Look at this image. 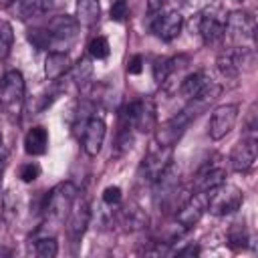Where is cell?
<instances>
[{
    "label": "cell",
    "mask_w": 258,
    "mask_h": 258,
    "mask_svg": "<svg viewBox=\"0 0 258 258\" xmlns=\"http://www.w3.org/2000/svg\"><path fill=\"white\" fill-rule=\"evenodd\" d=\"M204 101H189V105L185 109H181L179 113H175L173 117H169L167 121H163L161 125H155V143L161 147H173L181 135L185 133L187 125L200 115V109L204 107Z\"/></svg>",
    "instance_id": "obj_1"
},
{
    "label": "cell",
    "mask_w": 258,
    "mask_h": 258,
    "mask_svg": "<svg viewBox=\"0 0 258 258\" xmlns=\"http://www.w3.org/2000/svg\"><path fill=\"white\" fill-rule=\"evenodd\" d=\"M24 91H26V85H24V77L20 71L12 69L2 75V79H0V109L10 121H16L22 113Z\"/></svg>",
    "instance_id": "obj_2"
},
{
    "label": "cell",
    "mask_w": 258,
    "mask_h": 258,
    "mask_svg": "<svg viewBox=\"0 0 258 258\" xmlns=\"http://www.w3.org/2000/svg\"><path fill=\"white\" fill-rule=\"evenodd\" d=\"M77 194H79V189H77V185L73 181H60L58 185H54L46 194L44 206H42L46 222L60 224L69 216V212H71V208H73V204L77 200Z\"/></svg>",
    "instance_id": "obj_3"
},
{
    "label": "cell",
    "mask_w": 258,
    "mask_h": 258,
    "mask_svg": "<svg viewBox=\"0 0 258 258\" xmlns=\"http://www.w3.org/2000/svg\"><path fill=\"white\" fill-rule=\"evenodd\" d=\"M242 204H244L242 189L226 181L206 194V210H210V214L214 216H230L238 212Z\"/></svg>",
    "instance_id": "obj_4"
},
{
    "label": "cell",
    "mask_w": 258,
    "mask_h": 258,
    "mask_svg": "<svg viewBox=\"0 0 258 258\" xmlns=\"http://www.w3.org/2000/svg\"><path fill=\"white\" fill-rule=\"evenodd\" d=\"M226 20H228L226 8L220 2L210 4L202 12H198V32L196 34H200L206 44H216L218 40L224 38Z\"/></svg>",
    "instance_id": "obj_5"
},
{
    "label": "cell",
    "mask_w": 258,
    "mask_h": 258,
    "mask_svg": "<svg viewBox=\"0 0 258 258\" xmlns=\"http://www.w3.org/2000/svg\"><path fill=\"white\" fill-rule=\"evenodd\" d=\"M121 115L133 125V129L141 133H151L157 125V107L151 97H143L127 103L121 109Z\"/></svg>",
    "instance_id": "obj_6"
},
{
    "label": "cell",
    "mask_w": 258,
    "mask_h": 258,
    "mask_svg": "<svg viewBox=\"0 0 258 258\" xmlns=\"http://www.w3.org/2000/svg\"><path fill=\"white\" fill-rule=\"evenodd\" d=\"M44 28L48 30L50 36V50H67L77 38L79 22L69 14H58L52 16Z\"/></svg>",
    "instance_id": "obj_7"
},
{
    "label": "cell",
    "mask_w": 258,
    "mask_h": 258,
    "mask_svg": "<svg viewBox=\"0 0 258 258\" xmlns=\"http://www.w3.org/2000/svg\"><path fill=\"white\" fill-rule=\"evenodd\" d=\"M254 30H256L254 16L244 10H236V12L228 14L224 36L230 38L232 46H244L246 40H254Z\"/></svg>",
    "instance_id": "obj_8"
},
{
    "label": "cell",
    "mask_w": 258,
    "mask_h": 258,
    "mask_svg": "<svg viewBox=\"0 0 258 258\" xmlns=\"http://www.w3.org/2000/svg\"><path fill=\"white\" fill-rule=\"evenodd\" d=\"M250 62H252V52L248 46H230L224 52H220L216 58V67L220 75L226 79H236L242 73L244 64Z\"/></svg>",
    "instance_id": "obj_9"
},
{
    "label": "cell",
    "mask_w": 258,
    "mask_h": 258,
    "mask_svg": "<svg viewBox=\"0 0 258 258\" xmlns=\"http://www.w3.org/2000/svg\"><path fill=\"white\" fill-rule=\"evenodd\" d=\"M171 149L173 147H161L157 143H151V147L147 149L141 165H139V175L143 179H149V181H155L157 175L173 161L171 157Z\"/></svg>",
    "instance_id": "obj_10"
},
{
    "label": "cell",
    "mask_w": 258,
    "mask_h": 258,
    "mask_svg": "<svg viewBox=\"0 0 258 258\" xmlns=\"http://www.w3.org/2000/svg\"><path fill=\"white\" fill-rule=\"evenodd\" d=\"M206 212V194H198L194 191L175 212V226L181 232H187L191 228H196V224L202 220Z\"/></svg>",
    "instance_id": "obj_11"
},
{
    "label": "cell",
    "mask_w": 258,
    "mask_h": 258,
    "mask_svg": "<svg viewBox=\"0 0 258 258\" xmlns=\"http://www.w3.org/2000/svg\"><path fill=\"white\" fill-rule=\"evenodd\" d=\"M238 111H240V107L234 105V103L216 107V109L212 111V117H210V123H208V133H210V137L216 139V141L222 139V137H226V135L234 129V125H236V121H238Z\"/></svg>",
    "instance_id": "obj_12"
},
{
    "label": "cell",
    "mask_w": 258,
    "mask_h": 258,
    "mask_svg": "<svg viewBox=\"0 0 258 258\" xmlns=\"http://www.w3.org/2000/svg\"><path fill=\"white\" fill-rule=\"evenodd\" d=\"M224 181H226V167H224V163L220 161V157H216V161H210V159H208V161L198 169L191 187H194V191H198V194H208V191H212L214 187H218V185L224 183Z\"/></svg>",
    "instance_id": "obj_13"
},
{
    "label": "cell",
    "mask_w": 258,
    "mask_h": 258,
    "mask_svg": "<svg viewBox=\"0 0 258 258\" xmlns=\"http://www.w3.org/2000/svg\"><path fill=\"white\" fill-rule=\"evenodd\" d=\"M105 133H107V125H105L103 115L93 113L85 121V125H83V137H81V145H83V149H85V153L89 157H95L101 151L103 141H105Z\"/></svg>",
    "instance_id": "obj_14"
},
{
    "label": "cell",
    "mask_w": 258,
    "mask_h": 258,
    "mask_svg": "<svg viewBox=\"0 0 258 258\" xmlns=\"http://www.w3.org/2000/svg\"><path fill=\"white\" fill-rule=\"evenodd\" d=\"M256 143H258L256 137L246 135L234 145V149L230 153V165H232L234 171H238V173L252 171V167L256 163V157H258V145Z\"/></svg>",
    "instance_id": "obj_15"
},
{
    "label": "cell",
    "mask_w": 258,
    "mask_h": 258,
    "mask_svg": "<svg viewBox=\"0 0 258 258\" xmlns=\"http://www.w3.org/2000/svg\"><path fill=\"white\" fill-rule=\"evenodd\" d=\"M181 26H183V16H181L177 10L159 12V14H155V16L151 18V22H149L151 32H153L157 38L165 40V42L173 40V38L181 32Z\"/></svg>",
    "instance_id": "obj_16"
},
{
    "label": "cell",
    "mask_w": 258,
    "mask_h": 258,
    "mask_svg": "<svg viewBox=\"0 0 258 258\" xmlns=\"http://www.w3.org/2000/svg\"><path fill=\"white\" fill-rule=\"evenodd\" d=\"M91 222V208L85 200L73 204L69 216H67V234L71 238V242H81V238L87 232V226Z\"/></svg>",
    "instance_id": "obj_17"
},
{
    "label": "cell",
    "mask_w": 258,
    "mask_h": 258,
    "mask_svg": "<svg viewBox=\"0 0 258 258\" xmlns=\"http://www.w3.org/2000/svg\"><path fill=\"white\" fill-rule=\"evenodd\" d=\"M71 69V56L67 50H50L44 60V75L48 81H60Z\"/></svg>",
    "instance_id": "obj_18"
},
{
    "label": "cell",
    "mask_w": 258,
    "mask_h": 258,
    "mask_svg": "<svg viewBox=\"0 0 258 258\" xmlns=\"http://www.w3.org/2000/svg\"><path fill=\"white\" fill-rule=\"evenodd\" d=\"M48 149V131L42 125H34L32 129H28V133L24 135V151L32 157L36 155H44Z\"/></svg>",
    "instance_id": "obj_19"
},
{
    "label": "cell",
    "mask_w": 258,
    "mask_h": 258,
    "mask_svg": "<svg viewBox=\"0 0 258 258\" xmlns=\"http://www.w3.org/2000/svg\"><path fill=\"white\" fill-rule=\"evenodd\" d=\"M69 79L73 85H77L79 89H85L89 83H91V77H93V58L87 54V56H81L75 64H71L69 69Z\"/></svg>",
    "instance_id": "obj_20"
},
{
    "label": "cell",
    "mask_w": 258,
    "mask_h": 258,
    "mask_svg": "<svg viewBox=\"0 0 258 258\" xmlns=\"http://www.w3.org/2000/svg\"><path fill=\"white\" fill-rule=\"evenodd\" d=\"M101 18L99 0H77V22L83 26H95Z\"/></svg>",
    "instance_id": "obj_21"
},
{
    "label": "cell",
    "mask_w": 258,
    "mask_h": 258,
    "mask_svg": "<svg viewBox=\"0 0 258 258\" xmlns=\"http://www.w3.org/2000/svg\"><path fill=\"white\" fill-rule=\"evenodd\" d=\"M121 222L127 230H141L147 224V216L139 206H127L121 212Z\"/></svg>",
    "instance_id": "obj_22"
},
{
    "label": "cell",
    "mask_w": 258,
    "mask_h": 258,
    "mask_svg": "<svg viewBox=\"0 0 258 258\" xmlns=\"http://www.w3.org/2000/svg\"><path fill=\"white\" fill-rule=\"evenodd\" d=\"M228 246L230 248H234V250H242V248H246L248 246V242H250V236H248V230H246V226L244 224H232L230 226V230H228Z\"/></svg>",
    "instance_id": "obj_23"
},
{
    "label": "cell",
    "mask_w": 258,
    "mask_h": 258,
    "mask_svg": "<svg viewBox=\"0 0 258 258\" xmlns=\"http://www.w3.org/2000/svg\"><path fill=\"white\" fill-rule=\"evenodd\" d=\"M14 44V28L8 20H0V60H6L10 56Z\"/></svg>",
    "instance_id": "obj_24"
},
{
    "label": "cell",
    "mask_w": 258,
    "mask_h": 258,
    "mask_svg": "<svg viewBox=\"0 0 258 258\" xmlns=\"http://www.w3.org/2000/svg\"><path fill=\"white\" fill-rule=\"evenodd\" d=\"M54 6L52 0H20V10L24 16H40L50 12Z\"/></svg>",
    "instance_id": "obj_25"
},
{
    "label": "cell",
    "mask_w": 258,
    "mask_h": 258,
    "mask_svg": "<svg viewBox=\"0 0 258 258\" xmlns=\"http://www.w3.org/2000/svg\"><path fill=\"white\" fill-rule=\"evenodd\" d=\"M2 218L8 224H14L18 220V196L10 189L2 198Z\"/></svg>",
    "instance_id": "obj_26"
},
{
    "label": "cell",
    "mask_w": 258,
    "mask_h": 258,
    "mask_svg": "<svg viewBox=\"0 0 258 258\" xmlns=\"http://www.w3.org/2000/svg\"><path fill=\"white\" fill-rule=\"evenodd\" d=\"M34 254L40 258H54L58 254V244L54 236H42L34 242Z\"/></svg>",
    "instance_id": "obj_27"
},
{
    "label": "cell",
    "mask_w": 258,
    "mask_h": 258,
    "mask_svg": "<svg viewBox=\"0 0 258 258\" xmlns=\"http://www.w3.org/2000/svg\"><path fill=\"white\" fill-rule=\"evenodd\" d=\"M87 52H89V56H91V58H97V60L107 58V56H109V52H111L109 40H107L105 36H95V38L89 42Z\"/></svg>",
    "instance_id": "obj_28"
},
{
    "label": "cell",
    "mask_w": 258,
    "mask_h": 258,
    "mask_svg": "<svg viewBox=\"0 0 258 258\" xmlns=\"http://www.w3.org/2000/svg\"><path fill=\"white\" fill-rule=\"evenodd\" d=\"M28 40L36 48H44V50L50 48V36H48L46 28H32V30H28Z\"/></svg>",
    "instance_id": "obj_29"
},
{
    "label": "cell",
    "mask_w": 258,
    "mask_h": 258,
    "mask_svg": "<svg viewBox=\"0 0 258 258\" xmlns=\"http://www.w3.org/2000/svg\"><path fill=\"white\" fill-rule=\"evenodd\" d=\"M18 175H20V179H22L24 183H32V181H36L38 175H40V165H38L36 161H28V163L20 165Z\"/></svg>",
    "instance_id": "obj_30"
},
{
    "label": "cell",
    "mask_w": 258,
    "mask_h": 258,
    "mask_svg": "<svg viewBox=\"0 0 258 258\" xmlns=\"http://www.w3.org/2000/svg\"><path fill=\"white\" fill-rule=\"evenodd\" d=\"M101 198H103V204H107V206H119L121 200H123V191H121L119 185H109V187L103 189Z\"/></svg>",
    "instance_id": "obj_31"
},
{
    "label": "cell",
    "mask_w": 258,
    "mask_h": 258,
    "mask_svg": "<svg viewBox=\"0 0 258 258\" xmlns=\"http://www.w3.org/2000/svg\"><path fill=\"white\" fill-rule=\"evenodd\" d=\"M111 20L115 22H123L127 16H129V6H127V0H113L111 4Z\"/></svg>",
    "instance_id": "obj_32"
},
{
    "label": "cell",
    "mask_w": 258,
    "mask_h": 258,
    "mask_svg": "<svg viewBox=\"0 0 258 258\" xmlns=\"http://www.w3.org/2000/svg\"><path fill=\"white\" fill-rule=\"evenodd\" d=\"M143 71V56L141 54H133L127 60V73L129 75H139Z\"/></svg>",
    "instance_id": "obj_33"
},
{
    "label": "cell",
    "mask_w": 258,
    "mask_h": 258,
    "mask_svg": "<svg viewBox=\"0 0 258 258\" xmlns=\"http://www.w3.org/2000/svg\"><path fill=\"white\" fill-rule=\"evenodd\" d=\"M169 4V0H147V12L149 14H159L163 8Z\"/></svg>",
    "instance_id": "obj_34"
},
{
    "label": "cell",
    "mask_w": 258,
    "mask_h": 258,
    "mask_svg": "<svg viewBox=\"0 0 258 258\" xmlns=\"http://www.w3.org/2000/svg\"><path fill=\"white\" fill-rule=\"evenodd\" d=\"M175 256H200V246L198 244H187V246H183V248H179V250H175Z\"/></svg>",
    "instance_id": "obj_35"
},
{
    "label": "cell",
    "mask_w": 258,
    "mask_h": 258,
    "mask_svg": "<svg viewBox=\"0 0 258 258\" xmlns=\"http://www.w3.org/2000/svg\"><path fill=\"white\" fill-rule=\"evenodd\" d=\"M0 151H2V133H0Z\"/></svg>",
    "instance_id": "obj_36"
}]
</instances>
